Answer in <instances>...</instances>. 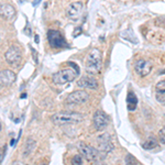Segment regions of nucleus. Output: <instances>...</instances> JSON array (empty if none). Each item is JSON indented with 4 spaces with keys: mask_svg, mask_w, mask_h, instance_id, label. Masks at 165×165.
<instances>
[{
    "mask_svg": "<svg viewBox=\"0 0 165 165\" xmlns=\"http://www.w3.org/2000/svg\"><path fill=\"white\" fill-rule=\"evenodd\" d=\"M78 151L80 152V154L83 155V158H86L88 162H100L102 158H105L106 154L102 153L100 150H97L95 148L90 147L86 143H79L78 147H77Z\"/></svg>",
    "mask_w": 165,
    "mask_h": 165,
    "instance_id": "obj_3",
    "label": "nucleus"
},
{
    "mask_svg": "<svg viewBox=\"0 0 165 165\" xmlns=\"http://www.w3.org/2000/svg\"><path fill=\"white\" fill-rule=\"evenodd\" d=\"M158 141H160V143L165 144V127H162V128L160 129V131H158Z\"/></svg>",
    "mask_w": 165,
    "mask_h": 165,
    "instance_id": "obj_20",
    "label": "nucleus"
},
{
    "mask_svg": "<svg viewBox=\"0 0 165 165\" xmlns=\"http://www.w3.org/2000/svg\"><path fill=\"white\" fill-rule=\"evenodd\" d=\"M77 86L79 88H86V89H97L99 84L98 80L95 77L87 75V76H83L77 80Z\"/></svg>",
    "mask_w": 165,
    "mask_h": 165,
    "instance_id": "obj_11",
    "label": "nucleus"
},
{
    "mask_svg": "<svg viewBox=\"0 0 165 165\" xmlns=\"http://www.w3.org/2000/svg\"><path fill=\"white\" fill-rule=\"evenodd\" d=\"M86 72L91 75H96L101 70L102 67V54L98 49H93L88 53L85 62Z\"/></svg>",
    "mask_w": 165,
    "mask_h": 165,
    "instance_id": "obj_1",
    "label": "nucleus"
},
{
    "mask_svg": "<svg viewBox=\"0 0 165 165\" xmlns=\"http://www.w3.org/2000/svg\"><path fill=\"white\" fill-rule=\"evenodd\" d=\"M0 11H1V17L8 21H11L16 18V9H14L13 6L8 5V3H1V7H0Z\"/></svg>",
    "mask_w": 165,
    "mask_h": 165,
    "instance_id": "obj_13",
    "label": "nucleus"
},
{
    "mask_svg": "<svg viewBox=\"0 0 165 165\" xmlns=\"http://www.w3.org/2000/svg\"><path fill=\"white\" fill-rule=\"evenodd\" d=\"M47 41L52 49H64L67 47V42L62 35V33L57 30H49L47 31Z\"/></svg>",
    "mask_w": 165,
    "mask_h": 165,
    "instance_id": "obj_5",
    "label": "nucleus"
},
{
    "mask_svg": "<svg viewBox=\"0 0 165 165\" xmlns=\"http://www.w3.org/2000/svg\"><path fill=\"white\" fill-rule=\"evenodd\" d=\"M158 138H155L153 135H150L145 142L142 144V148L144 150H147V151H151V150H154L156 147H158Z\"/></svg>",
    "mask_w": 165,
    "mask_h": 165,
    "instance_id": "obj_17",
    "label": "nucleus"
},
{
    "mask_svg": "<svg viewBox=\"0 0 165 165\" xmlns=\"http://www.w3.org/2000/svg\"><path fill=\"white\" fill-rule=\"evenodd\" d=\"M27 97V95L26 94H23V95H21V98H26Z\"/></svg>",
    "mask_w": 165,
    "mask_h": 165,
    "instance_id": "obj_25",
    "label": "nucleus"
},
{
    "mask_svg": "<svg viewBox=\"0 0 165 165\" xmlns=\"http://www.w3.org/2000/svg\"><path fill=\"white\" fill-rule=\"evenodd\" d=\"M89 99V95L85 90H75L70 93V95L66 97V104H70V105H83L85 102H87Z\"/></svg>",
    "mask_w": 165,
    "mask_h": 165,
    "instance_id": "obj_7",
    "label": "nucleus"
},
{
    "mask_svg": "<svg viewBox=\"0 0 165 165\" xmlns=\"http://www.w3.org/2000/svg\"><path fill=\"white\" fill-rule=\"evenodd\" d=\"M155 98L161 105L165 106V80L158 81L155 85Z\"/></svg>",
    "mask_w": 165,
    "mask_h": 165,
    "instance_id": "obj_15",
    "label": "nucleus"
},
{
    "mask_svg": "<svg viewBox=\"0 0 165 165\" xmlns=\"http://www.w3.org/2000/svg\"><path fill=\"white\" fill-rule=\"evenodd\" d=\"M138 106V98L132 91L128 93L127 95V107H128V110L130 111H134L135 108Z\"/></svg>",
    "mask_w": 165,
    "mask_h": 165,
    "instance_id": "obj_18",
    "label": "nucleus"
},
{
    "mask_svg": "<svg viewBox=\"0 0 165 165\" xmlns=\"http://www.w3.org/2000/svg\"><path fill=\"white\" fill-rule=\"evenodd\" d=\"M97 145L98 150L102 152V153L108 154L114 150V143H112L111 135L108 133H104L101 135L97 137Z\"/></svg>",
    "mask_w": 165,
    "mask_h": 165,
    "instance_id": "obj_8",
    "label": "nucleus"
},
{
    "mask_svg": "<svg viewBox=\"0 0 165 165\" xmlns=\"http://www.w3.org/2000/svg\"><path fill=\"white\" fill-rule=\"evenodd\" d=\"M51 120L56 126H64V124H72V123H79L84 120V116L78 112L72 111H61L54 114L51 117Z\"/></svg>",
    "mask_w": 165,
    "mask_h": 165,
    "instance_id": "obj_2",
    "label": "nucleus"
},
{
    "mask_svg": "<svg viewBox=\"0 0 165 165\" xmlns=\"http://www.w3.org/2000/svg\"><path fill=\"white\" fill-rule=\"evenodd\" d=\"M163 73H164V74H165V70H164V72H163Z\"/></svg>",
    "mask_w": 165,
    "mask_h": 165,
    "instance_id": "obj_26",
    "label": "nucleus"
},
{
    "mask_svg": "<svg viewBox=\"0 0 165 165\" xmlns=\"http://www.w3.org/2000/svg\"><path fill=\"white\" fill-rule=\"evenodd\" d=\"M83 8H84V5H83V2H80V1L73 2V3H70L67 7V9H66V14H67L68 18L72 19V20H76V19H78L79 16H80L81 11H83Z\"/></svg>",
    "mask_w": 165,
    "mask_h": 165,
    "instance_id": "obj_12",
    "label": "nucleus"
},
{
    "mask_svg": "<svg viewBox=\"0 0 165 165\" xmlns=\"http://www.w3.org/2000/svg\"><path fill=\"white\" fill-rule=\"evenodd\" d=\"M5 58L9 65L17 66L21 63L22 61V54L21 51L18 46H10L5 53Z\"/></svg>",
    "mask_w": 165,
    "mask_h": 165,
    "instance_id": "obj_6",
    "label": "nucleus"
},
{
    "mask_svg": "<svg viewBox=\"0 0 165 165\" xmlns=\"http://www.w3.org/2000/svg\"><path fill=\"white\" fill-rule=\"evenodd\" d=\"M35 148H36V142H35V140L32 139V138H28V140L26 141V144H24L23 147V150H22V155L24 158L30 156L33 153V151L35 150Z\"/></svg>",
    "mask_w": 165,
    "mask_h": 165,
    "instance_id": "obj_16",
    "label": "nucleus"
},
{
    "mask_svg": "<svg viewBox=\"0 0 165 165\" xmlns=\"http://www.w3.org/2000/svg\"><path fill=\"white\" fill-rule=\"evenodd\" d=\"M93 121H94L95 129L98 131L105 130L108 127V124H109V118H108V116L102 111V110H97V111H95Z\"/></svg>",
    "mask_w": 165,
    "mask_h": 165,
    "instance_id": "obj_10",
    "label": "nucleus"
},
{
    "mask_svg": "<svg viewBox=\"0 0 165 165\" xmlns=\"http://www.w3.org/2000/svg\"><path fill=\"white\" fill-rule=\"evenodd\" d=\"M80 31H81L80 28L76 29V30H74V33H73V35H74V36H77L78 34H80Z\"/></svg>",
    "mask_w": 165,
    "mask_h": 165,
    "instance_id": "obj_23",
    "label": "nucleus"
},
{
    "mask_svg": "<svg viewBox=\"0 0 165 165\" xmlns=\"http://www.w3.org/2000/svg\"><path fill=\"white\" fill-rule=\"evenodd\" d=\"M134 70L139 76L145 77L152 72V70H153V64H152L151 61L147 60V58H140V60L137 61V63H135Z\"/></svg>",
    "mask_w": 165,
    "mask_h": 165,
    "instance_id": "obj_9",
    "label": "nucleus"
},
{
    "mask_svg": "<svg viewBox=\"0 0 165 165\" xmlns=\"http://www.w3.org/2000/svg\"><path fill=\"white\" fill-rule=\"evenodd\" d=\"M34 40H35V43H39V35H35L34 36Z\"/></svg>",
    "mask_w": 165,
    "mask_h": 165,
    "instance_id": "obj_24",
    "label": "nucleus"
},
{
    "mask_svg": "<svg viewBox=\"0 0 165 165\" xmlns=\"http://www.w3.org/2000/svg\"><path fill=\"white\" fill-rule=\"evenodd\" d=\"M124 162H126V164H140L139 161L133 155H131V154H127L126 158H124Z\"/></svg>",
    "mask_w": 165,
    "mask_h": 165,
    "instance_id": "obj_19",
    "label": "nucleus"
},
{
    "mask_svg": "<svg viewBox=\"0 0 165 165\" xmlns=\"http://www.w3.org/2000/svg\"><path fill=\"white\" fill-rule=\"evenodd\" d=\"M31 51H32L33 52V57H34V62H35V63H36V62H37V55H36V52H35V50L34 49H33V47H31Z\"/></svg>",
    "mask_w": 165,
    "mask_h": 165,
    "instance_id": "obj_22",
    "label": "nucleus"
},
{
    "mask_svg": "<svg viewBox=\"0 0 165 165\" xmlns=\"http://www.w3.org/2000/svg\"><path fill=\"white\" fill-rule=\"evenodd\" d=\"M79 73L73 68H64V70H61L58 72L54 73L53 76H52V80H53L54 84L56 85H64L70 83V81L75 80L76 76H78Z\"/></svg>",
    "mask_w": 165,
    "mask_h": 165,
    "instance_id": "obj_4",
    "label": "nucleus"
},
{
    "mask_svg": "<svg viewBox=\"0 0 165 165\" xmlns=\"http://www.w3.org/2000/svg\"><path fill=\"white\" fill-rule=\"evenodd\" d=\"M72 164H83V155H75L72 158Z\"/></svg>",
    "mask_w": 165,
    "mask_h": 165,
    "instance_id": "obj_21",
    "label": "nucleus"
},
{
    "mask_svg": "<svg viewBox=\"0 0 165 165\" xmlns=\"http://www.w3.org/2000/svg\"><path fill=\"white\" fill-rule=\"evenodd\" d=\"M16 80V74L10 70H1L0 74V83L2 86H10L12 85Z\"/></svg>",
    "mask_w": 165,
    "mask_h": 165,
    "instance_id": "obj_14",
    "label": "nucleus"
}]
</instances>
